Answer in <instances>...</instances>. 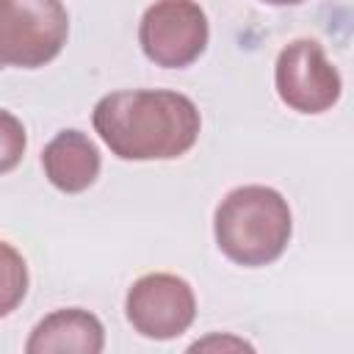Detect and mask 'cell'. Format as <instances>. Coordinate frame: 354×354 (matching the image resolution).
<instances>
[{"mask_svg":"<svg viewBox=\"0 0 354 354\" xmlns=\"http://www.w3.org/2000/svg\"><path fill=\"white\" fill-rule=\"evenodd\" d=\"M91 124L122 160H174L196 144L202 116L180 91L122 88L97 100Z\"/></svg>","mask_w":354,"mask_h":354,"instance_id":"cell-1","label":"cell"},{"mask_svg":"<svg viewBox=\"0 0 354 354\" xmlns=\"http://www.w3.org/2000/svg\"><path fill=\"white\" fill-rule=\"evenodd\" d=\"M213 235L227 260L246 268L268 266L290 243V205L271 185L232 188L216 207Z\"/></svg>","mask_w":354,"mask_h":354,"instance_id":"cell-2","label":"cell"},{"mask_svg":"<svg viewBox=\"0 0 354 354\" xmlns=\"http://www.w3.org/2000/svg\"><path fill=\"white\" fill-rule=\"evenodd\" d=\"M64 0H0V64L39 69L66 44Z\"/></svg>","mask_w":354,"mask_h":354,"instance_id":"cell-3","label":"cell"},{"mask_svg":"<svg viewBox=\"0 0 354 354\" xmlns=\"http://www.w3.org/2000/svg\"><path fill=\"white\" fill-rule=\"evenodd\" d=\"M210 39L205 8L196 0H155L138 22L144 55L163 69L194 64Z\"/></svg>","mask_w":354,"mask_h":354,"instance_id":"cell-4","label":"cell"},{"mask_svg":"<svg viewBox=\"0 0 354 354\" xmlns=\"http://www.w3.org/2000/svg\"><path fill=\"white\" fill-rule=\"evenodd\" d=\"M274 86L279 100L296 113H324L340 100L343 91L340 72L315 39H293L279 50Z\"/></svg>","mask_w":354,"mask_h":354,"instance_id":"cell-5","label":"cell"},{"mask_svg":"<svg viewBox=\"0 0 354 354\" xmlns=\"http://www.w3.org/2000/svg\"><path fill=\"white\" fill-rule=\"evenodd\" d=\"M124 315L138 335L149 340H171L188 332V326L194 324L196 296L183 277L152 271L130 285Z\"/></svg>","mask_w":354,"mask_h":354,"instance_id":"cell-6","label":"cell"},{"mask_svg":"<svg viewBox=\"0 0 354 354\" xmlns=\"http://www.w3.org/2000/svg\"><path fill=\"white\" fill-rule=\"evenodd\" d=\"M41 166H44L47 180L58 191L80 194L88 185H94V180L100 177L102 158H100L97 144L86 133L69 127V130L55 133L47 141L41 152Z\"/></svg>","mask_w":354,"mask_h":354,"instance_id":"cell-7","label":"cell"},{"mask_svg":"<svg viewBox=\"0 0 354 354\" xmlns=\"http://www.w3.org/2000/svg\"><path fill=\"white\" fill-rule=\"evenodd\" d=\"M105 348V329L100 318L80 307H64L44 315L28 343V354H53V351H77V354H100Z\"/></svg>","mask_w":354,"mask_h":354,"instance_id":"cell-8","label":"cell"},{"mask_svg":"<svg viewBox=\"0 0 354 354\" xmlns=\"http://www.w3.org/2000/svg\"><path fill=\"white\" fill-rule=\"evenodd\" d=\"M28 293V266L25 257L8 243L0 241V318L11 315Z\"/></svg>","mask_w":354,"mask_h":354,"instance_id":"cell-9","label":"cell"},{"mask_svg":"<svg viewBox=\"0 0 354 354\" xmlns=\"http://www.w3.org/2000/svg\"><path fill=\"white\" fill-rule=\"evenodd\" d=\"M25 147H28V136L22 122L11 111L0 108V174H8L19 166Z\"/></svg>","mask_w":354,"mask_h":354,"instance_id":"cell-10","label":"cell"},{"mask_svg":"<svg viewBox=\"0 0 354 354\" xmlns=\"http://www.w3.org/2000/svg\"><path fill=\"white\" fill-rule=\"evenodd\" d=\"M252 351L254 346L252 343H246L243 337H235V335H218V332H213V335H207V337H202V340H196V343H191V351Z\"/></svg>","mask_w":354,"mask_h":354,"instance_id":"cell-11","label":"cell"},{"mask_svg":"<svg viewBox=\"0 0 354 354\" xmlns=\"http://www.w3.org/2000/svg\"><path fill=\"white\" fill-rule=\"evenodd\" d=\"M263 3H268V6H299L304 0H263Z\"/></svg>","mask_w":354,"mask_h":354,"instance_id":"cell-12","label":"cell"},{"mask_svg":"<svg viewBox=\"0 0 354 354\" xmlns=\"http://www.w3.org/2000/svg\"><path fill=\"white\" fill-rule=\"evenodd\" d=\"M0 69H3V64H0Z\"/></svg>","mask_w":354,"mask_h":354,"instance_id":"cell-13","label":"cell"}]
</instances>
